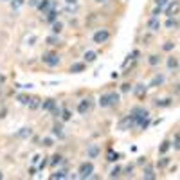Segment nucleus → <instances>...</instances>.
<instances>
[{
  "instance_id": "1",
  "label": "nucleus",
  "mask_w": 180,
  "mask_h": 180,
  "mask_svg": "<svg viewBox=\"0 0 180 180\" xmlns=\"http://www.w3.org/2000/svg\"><path fill=\"white\" fill-rule=\"evenodd\" d=\"M130 115L135 119V124H139L142 119H146V117L150 115V112H148L146 108H142V106H137V108H133V110H131V114H130Z\"/></svg>"
},
{
  "instance_id": "2",
  "label": "nucleus",
  "mask_w": 180,
  "mask_h": 180,
  "mask_svg": "<svg viewBox=\"0 0 180 180\" xmlns=\"http://www.w3.org/2000/svg\"><path fill=\"white\" fill-rule=\"evenodd\" d=\"M94 173V164L92 162H83L79 166V178H88Z\"/></svg>"
},
{
  "instance_id": "3",
  "label": "nucleus",
  "mask_w": 180,
  "mask_h": 180,
  "mask_svg": "<svg viewBox=\"0 0 180 180\" xmlns=\"http://www.w3.org/2000/svg\"><path fill=\"white\" fill-rule=\"evenodd\" d=\"M135 126V119L131 117V115H126L124 119H122L119 124H117V128L121 130V131H124V130H130V128H133Z\"/></svg>"
},
{
  "instance_id": "4",
  "label": "nucleus",
  "mask_w": 180,
  "mask_h": 180,
  "mask_svg": "<svg viewBox=\"0 0 180 180\" xmlns=\"http://www.w3.org/2000/svg\"><path fill=\"white\" fill-rule=\"evenodd\" d=\"M110 38V33H108L106 29H99L97 33H94V43H105Z\"/></svg>"
},
{
  "instance_id": "5",
  "label": "nucleus",
  "mask_w": 180,
  "mask_h": 180,
  "mask_svg": "<svg viewBox=\"0 0 180 180\" xmlns=\"http://www.w3.org/2000/svg\"><path fill=\"white\" fill-rule=\"evenodd\" d=\"M36 7L45 13V11H49V9H56V2H54V0H40Z\"/></svg>"
},
{
  "instance_id": "6",
  "label": "nucleus",
  "mask_w": 180,
  "mask_h": 180,
  "mask_svg": "<svg viewBox=\"0 0 180 180\" xmlns=\"http://www.w3.org/2000/svg\"><path fill=\"white\" fill-rule=\"evenodd\" d=\"M178 13V0H171V2H167V7H166V14H167V18H171L173 14Z\"/></svg>"
},
{
  "instance_id": "7",
  "label": "nucleus",
  "mask_w": 180,
  "mask_h": 180,
  "mask_svg": "<svg viewBox=\"0 0 180 180\" xmlns=\"http://www.w3.org/2000/svg\"><path fill=\"white\" fill-rule=\"evenodd\" d=\"M42 59H43V63H47L49 67H56L59 63V56L58 54H45Z\"/></svg>"
},
{
  "instance_id": "8",
  "label": "nucleus",
  "mask_w": 180,
  "mask_h": 180,
  "mask_svg": "<svg viewBox=\"0 0 180 180\" xmlns=\"http://www.w3.org/2000/svg\"><path fill=\"white\" fill-rule=\"evenodd\" d=\"M90 105H92V103H90V99H83L78 105V112H79V114H86V112L90 110Z\"/></svg>"
},
{
  "instance_id": "9",
  "label": "nucleus",
  "mask_w": 180,
  "mask_h": 180,
  "mask_svg": "<svg viewBox=\"0 0 180 180\" xmlns=\"http://www.w3.org/2000/svg\"><path fill=\"white\" fill-rule=\"evenodd\" d=\"M86 153H88V157H90V158H95L101 153V150H99V146H97V144H90V146H88V150H86Z\"/></svg>"
},
{
  "instance_id": "10",
  "label": "nucleus",
  "mask_w": 180,
  "mask_h": 180,
  "mask_svg": "<svg viewBox=\"0 0 180 180\" xmlns=\"http://www.w3.org/2000/svg\"><path fill=\"white\" fill-rule=\"evenodd\" d=\"M45 20L50 22V23H54V22L58 20V11L56 9H49V11L45 13Z\"/></svg>"
},
{
  "instance_id": "11",
  "label": "nucleus",
  "mask_w": 180,
  "mask_h": 180,
  "mask_svg": "<svg viewBox=\"0 0 180 180\" xmlns=\"http://www.w3.org/2000/svg\"><path fill=\"white\" fill-rule=\"evenodd\" d=\"M40 106H42L43 110H47V112H50L52 108L56 106V101H54V99H47V101H43V103L40 105Z\"/></svg>"
},
{
  "instance_id": "12",
  "label": "nucleus",
  "mask_w": 180,
  "mask_h": 180,
  "mask_svg": "<svg viewBox=\"0 0 180 180\" xmlns=\"http://www.w3.org/2000/svg\"><path fill=\"white\" fill-rule=\"evenodd\" d=\"M142 178L144 180H155V178H157V175L153 173V169H151V167H146V169H144V173H142Z\"/></svg>"
},
{
  "instance_id": "13",
  "label": "nucleus",
  "mask_w": 180,
  "mask_h": 180,
  "mask_svg": "<svg viewBox=\"0 0 180 180\" xmlns=\"http://www.w3.org/2000/svg\"><path fill=\"white\" fill-rule=\"evenodd\" d=\"M146 90H148V86H146V85H137L135 88H133V92H135L137 97H142V95H146Z\"/></svg>"
},
{
  "instance_id": "14",
  "label": "nucleus",
  "mask_w": 180,
  "mask_h": 180,
  "mask_svg": "<svg viewBox=\"0 0 180 180\" xmlns=\"http://www.w3.org/2000/svg\"><path fill=\"white\" fill-rule=\"evenodd\" d=\"M167 69H171V70H177V69H178V58H175V56L167 58Z\"/></svg>"
},
{
  "instance_id": "15",
  "label": "nucleus",
  "mask_w": 180,
  "mask_h": 180,
  "mask_svg": "<svg viewBox=\"0 0 180 180\" xmlns=\"http://www.w3.org/2000/svg\"><path fill=\"white\" fill-rule=\"evenodd\" d=\"M148 27H150L151 31H158V29H160V22H158V18L151 16V20L148 22Z\"/></svg>"
},
{
  "instance_id": "16",
  "label": "nucleus",
  "mask_w": 180,
  "mask_h": 180,
  "mask_svg": "<svg viewBox=\"0 0 180 180\" xmlns=\"http://www.w3.org/2000/svg\"><path fill=\"white\" fill-rule=\"evenodd\" d=\"M95 58H97V52H94V50H86V52H85V63H92V61H95Z\"/></svg>"
},
{
  "instance_id": "17",
  "label": "nucleus",
  "mask_w": 180,
  "mask_h": 180,
  "mask_svg": "<svg viewBox=\"0 0 180 180\" xmlns=\"http://www.w3.org/2000/svg\"><path fill=\"white\" fill-rule=\"evenodd\" d=\"M162 83H164V76H162V74H157L155 78L151 79L150 86H160V85H162Z\"/></svg>"
},
{
  "instance_id": "18",
  "label": "nucleus",
  "mask_w": 180,
  "mask_h": 180,
  "mask_svg": "<svg viewBox=\"0 0 180 180\" xmlns=\"http://www.w3.org/2000/svg\"><path fill=\"white\" fill-rule=\"evenodd\" d=\"M27 105H29V108H31V110H36V108L42 105V101H40V97H31Z\"/></svg>"
},
{
  "instance_id": "19",
  "label": "nucleus",
  "mask_w": 180,
  "mask_h": 180,
  "mask_svg": "<svg viewBox=\"0 0 180 180\" xmlns=\"http://www.w3.org/2000/svg\"><path fill=\"white\" fill-rule=\"evenodd\" d=\"M85 70V63H72L70 65V72L78 74V72H83Z\"/></svg>"
},
{
  "instance_id": "20",
  "label": "nucleus",
  "mask_w": 180,
  "mask_h": 180,
  "mask_svg": "<svg viewBox=\"0 0 180 180\" xmlns=\"http://www.w3.org/2000/svg\"><path fill=\"white\" fill-rule=\"evenodd\" d=\"M31 135H33V130L31 128H22L20 131H18V137H20V139H29Z\"/></svg>"
},
{
  "instance_id": "21",
  "label": "nucleus",
  "mask_w": 180,
  "mask_h": 180,
  "mask_svg": "<svg viewBox=\"0 0 180 180\" xmlns=\"http://www.w3.org/2000/svg\"><path fill=\"white\" fill-rule=\"evenodd\" d=\"M117 103H119V94H108V105H117Z\"/></svg>"
},
{
  "instance_id": "22",
  "label": "nucleus",
  "mask_w": 180,
  "mask_h": 180,
  "mask_svg": "<svg viewBox=\"0 0 180 180\" xmlns=\"http://www.w3.org/2000/svg\"><path fill=\"white\" fill-rule=\"evenodd\" d=\"M52 133H54V135H58L59 139H61V137H63V126H61L59 122H58V124H54V128H52Z\"/></svg>"
},
{
  "instance_id": "23",
  "label": "nucleus",
  "mask_w": 180,
  "mask_h": 180,
  "mask_svg": "<svg viewBox=\"0 0 180 180\" xmlns=\"http://www.w3.org/2000/svg\"><path fill=\"white\" fill-rule=\"evenodd\" d=\"M69 175H67V171L65 169H61V171H58V173H52L50 175V180H56V178H67Z\"/></svg>"
},
{
  "instance_id": "24",
  "label": "nucleus",
  "mask_w": 180,
  "mask_h": 180,
  "mask_svg": "<svg viewBox=\"0 0 180 180\" xmlns=\"http://www.w3.org/2000/svg\"><path fill=\"white\" fill-rule=\"evenodd\" d=\"M119 158V153H115L114 150H108V153H106V160H110V162H115Z\"/></svg>"
},
{
  "instance_id": "25",
  "label": "nucleus",
  "mask_w": 180,
  "mask_h": 180,
  "mask_svg": "<svg viewBox=\"0 0 180 180\" xmlns=\"http://www.w3.org/2000/svg\"><path fill=\"white\" fill-rule=\"evenodd\" d=\"M61 29H63V23H61V22H54V23H52V33H54V34H59V33H61Z\"/></svg>"
},
{
  "instance_id": "26",
  "label": "nucleus",
  "mask_w": 180,
  "mask_h": 180,
  "mask_svg": "<svg viewBox=\"0 0 180 180\" xmlns=\"http://www.w3.org/2000/svg\"><path fill=\"white\" fill-rule=\"evenodd\" d=\"M166 27L167 29H177L178 27V22L175 20V18H167V20H166Z\"/></svg>"
},
{
  "instance_id": "27",
  "label": "nucleus",
  "mask_w": 180,
  "mask_h": 180,
  "mask_svg": "<svg viewBox=\"0 0 180 180\" xmlns=\"http://www.w3.org/2000/svg\"><path fill=\"white\" fill-rule=\"evenodd\" d=\"M171 101L173 99H169V97H166V99H157V101H155V105H157V106H169V105H171Z\"/></svg>"
},
{
  "instance_id": "28",
  "label": "nucleus",
  "mask_w": 180,
  "mask_h": 180,
  "mask_svg": "<svg viewBox=\"0 0 180 180\" xmlns=\"http://www.w3.org/2000/svg\"><path fill=\"white\" fill-rule=\"evenodd\" d=\"M148 61H150V65H151V67H157V65L160 63V58H158L157 54H151V56H150V59H148Z\"/></svg>"
},
{
  "instance_id": "29",
  "label": "nucleus",
  "mask_w": 180,
  "mask_h": 180,
  "mask_svg": "<svg viewBox=\"0 0 180 180\" xmlns=\"http://www.w3.org/2000/svg\"><path fill=\"white\" fill-rule=\"evenodd\" d=\"M169 148H171V142H169V141H164V142L160 144V148H158V151H160V153H166V151L169 150Z\"/></svg>"
},
{
  "instance_id": "30",
  "label": "nucleus",
  "mask_w": 180,
  "mask_h": 180,
  "mask_svg": "<svg viewBox=\"0 0 180 180\" xmlns=\"http://www.w3.org/2000/svg\"><path fill=\"white\" fill-rule=\"evenodd\" d=\"M175 45H177L175 42H166L164 45H162V49H164L166 52H169V50H173V49H175Z\"/></svg>"
},
{
  "instance_id": "31",
  "label": "nucleus",
  "mask_w": 180,
  "mask_h": 180,
  "mask_svg": "<svg viewBox=\"0 0 180 180\" xmlns=\"http://www.w3.org/2000/svg\"><path fill=\"white\" fill-rule=\"evenodd\" d=\"M22 4H23V0H11V7H13L14 11H18L22 7Z\"/></svg>"
},
{
  "instance_id": "32",
  "label": "nucleus",
  "mask_w": 180,
  "mask_h": 180,
  "mask_svg": "<svg viewBox=\"0 0 180 180\" xmlns=\"http://www.w3.org/2000/svg\"><path fill=\"white\" fill-rule=\"evenodd\" d=\"M70 117H72V114L67 110V108H63V110H61V119H63V121H69Z\"/></svg>"
},
{
  "instance_id": "33",
  "label": "nucleus",
  "mask_w": 180,
  "mask_h": 180,
  "mask_svg": "<svg viewBox=\"0 0 180 180\" xmlns=\"http://www.w3.org/2000/svg\"><path fill=\"white\" fill-rule=\"evenodd\" d=\"M167 164H169V158H167V157H164V158H160V160L157 162V167H166Z\"/></svg>"
},
{
  "instance_id": "34",
  "label": "nucleus",
  "mask_w": 180,
  "mask_h": 180,
  "mask_svg": "<svg viewBox=\"0 0 180 180\" xmlns=\"http://www.w3.org/2000/svg\"><path fill=\"white\" fill-rule=\"evenodd\" d=\"M29 99H31V97H29V95H25V94H20V95H18V101H20L22 105H27Z\"/></svg>"
},
{
  "instance_id": "35",
  "label": "nucleus",
  "mask_w": 180,
  "mask_h": 180,
  "mask_svg": "<svg viewBox=\"0 0 180 180\" xmlns=\"http://www.w3.org/2000/svg\"><path fill=\"white\" fill-rule=\"evenodd\" d=\"M119 173H121V167H119V166H115L114 169L110 171V177H112V178H115V177H119Z\"/></svg>"
},
{
  "instance_id": "36",
  "label": "nucleus",
  "mask_w": 180,
  "mask_h": 180,
  "mask_svg": "<svg viewBox=\"0 0 180 180\" xmlns=\"http://www.w3.org/2000/svg\"><path fill=\"white\" fill-rule=\"evenodd\" d=\"M139 126H141L142 130H146L148 126H150V119H148V117H146V119H142V121L139 122Z\"/></svg>"
},
{
  "instance_id": "37",
  "label": "nucleus",
  "mask_w": 180,
  "mask_h": 180,
  "mask_svg": "<svg viewBox=\"0 0 180 180\" xmlns=\"http://www.w3.org/2000/svg\"><path fill=\"white\" fill-rule=\"evenodd\" d=\"M171 146L175 148V150H178V148H180V137H178V133L175 135V141H173V144H171Z\"/></svg>"
},
{
  "instance_id": "38",
  "label": "nucleus",
  "mask_w": 180,
  "mask_h": 180,
  "mask_svg": "<svg viewBox=\"0 0 180 180\" xmlns=\"http://www.w3.org/2000/svg\"><path fill=\"white\" fill-rule=\"evenodd\" d=\"M99 105H101V106H108V95H101V97H99Z\"/></svg>"
},
{
  "instance_id": "39",
  "label": "nucleus",
  "mask_w": 180,
  "mask_h": 180,
  "mask_svg": "<svg viewBox=\"0 0 180 180\" xmlns=\"http://www.w3.org/2000/svg\"><path fill=\"white\" fill-rule=\"evenodd\" d=\"M50 112H52V115H54L56 119H58V117H61V108H56V106H54Z\"/></svg>"
},
{
  "instance_id": "40",
  "label": "nucleus",
  "mask_w": 180,
  "mask_h": 180,
  "mask_svg": "<svg viewBox=\"0 0 180 180\" xmlns=\"http://www.w3.org/2000/svg\"><path fill=\"white\" fill-rule=\"evenodd\" d=\"M59 162H63V157H61V155H54V157H52V164H59Z\"/></svg>"
},
{
  "instance_id": "41",
  "label": "nucleus",
  "mask_w": 180,
  "mask_h": 180,
  "mask_svg": "<svg viewBox=\"0 0 180 180\" xmlns=\"http://www.w3.org/2000/svg\"><path fill=\"white\" fill-rule=\"evenodd\" d=\"M162 13V7H155V9H153V11H151V16H155V18H158V14Z\"/></svg>"
},
{
  "instance_id": "42",
  "label": "nucleus",
  "mask_w": 180,
  "mask_h": 180,
  "mask_svg": "<svg viewBox=\"0 0 180 180\" xmlns=\"http://www.w3.org/2000/svg\"><path fill=\"white\" fill-rule=\"evenodd\" d=\"M47 42H49L50 45H59V40H58L56 36H50V38H47Z\"/></svg>"
},
{
  "instance_id": "43",
  "label": "nucleus",
  "mask_w": 180,
  "mask_h": 180,
  "mask_svg": "<svg viewBox=\"0 0 180 180\" xmlns=\"http://www.w3.org/2000/svg\"><path fill=\"white\" fill-rule=\"evenodd\" d=\"M42 144H43V146H47V148H49V146H52V139H50V137H45V139L42 141Z\"/></svg>"
},
{
  "instance_id": "44",
  "label": "nucleus",
  "mask_w": 180,
  "mask_h": 180,
  "mask_svg": "<svg viewBox=\"0 0 180 180\" xmlns=\"http://www.w3.org/2000/svg\"><path fill=\"white\" fill-rule=\"evenodd\" d=\"M167 2H169V0H157V6L158 7H164V6H167Z\"/></svg>"
},
{
  "instance_id": "45",
  "label": "nucleus",
  "mask_w": 180,
  "mask_h": 180,
  "mask_svg": "<svg viewBox=\"0 0 180 180\" xmlns=\"http://www.w3.org/2000/svg\"><path fill=\"white\" fill-rule=\"evenodd\" d=\"M130 90H131V85H130V83H124V85H122V92H130Z\"/></svg>"
},
{
  "instance_id": "46",
  "label": "nucleus",
  "mask_w": 180,
  "mask_h": 180,
  "mask_svg": "<svg viewBox=\"0 0 180 180\" xmlns=\"http://www.w3.org/2000/svg\"><path fill=\"white\" fill-rule=\"evenodd\" d=\"M38 2H40V0H29V6H31V7H36V6H38Z\"/></svg>"
},
{
  "instance_id": "47",
  "label": "nucleus",
  "mask_w": 180,
  "mask_h": 180,
  "mask_svg": "<svg viewBox=\"0 0 180 180\" xmlns=\"http://www.w3.org/2000/svg\"><path fill=\"white\" fill-rule=\"evenodd\" d=\"M131 171H133V166L130 164L128 167H126V175H131Z\"/></svg>"
},
{
  "instance_id": "48",
  "label": "nucleus",
  "mask_w": 180,
  "mask_h": 180,
  "mask_svg": "<svg viewBox=\"0 0 180 180\" xmlns=\"http://www.w3.org/2000/svg\"><path fill=\"white\" fill-rule=\"evenodd\" d=\"M45 166H47V160H45V157H43V160H42V162H40V169H43Z\"/></svg>"
},
{
  "instance_id": "49",
  "label": "nucleus",
  "mask_w": 180,
  "mask_h": 180,
  "mask_svg": "<svg viewBox=\"0 0 180 180\" xmlns=\"http://www.w3.org/2000/svg\"><path fill=\"white\" fill-rule=\"evenodd\" d=\"M4 117H6V108H2V110H0V119H4Z\"/></svg>"
},
{
  "instance_id": "50",
  "label": "nucleus",
  "mask_w": 180,
  "mask_h": 180,
  "mask_svg": "<svg viewBox=\"0 0 180 180\" xmlns=\"http://www.w3.org/2000/svg\"><path fill=\"white\" fill-rule=\"evenodd\" d=\"M65 2H67V4H76L78 0H65Z\"/></svg>"
},
{
  "instance_id": "51",
  "label": "nucleus",
  "mask_w": 180,
  "mask_h": 180,
  "mask_svg": "<svg viewBox=\"0 0 180 180\" xmlns=\"http://www.w3.org/2000/svg\"><path fill=\"white\" fill-rule=\"evenodd\" d=\"M95 2H97V4H106L108 0H95Z\"/></svg>"
},
{
  "instance_id": "52",
  "label": "nucleus",
  "mask_w": 180,
  "mask_h": 180,
  "mask_svg": "<svg viewBox=\"0 0 180 180\" xmlns=\"http://www.w3.org/2000/svg\"><path fill=\"white\" fill-rule=\"evenodd\" d=\"M2 178H4V175H2V173H0V180H2Z\"/></svg>"
}]
</instances>
